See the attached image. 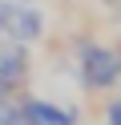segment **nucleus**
Segmentation results:
<instances>
[{
	"label": "nucleus",
	"mask_w": 121,
	"mask_h": 125,
	"mask_svg": "<svg viewBox=\"0 0 121 125\" xmlns=\"http://www.w3.org/2000/svg\"><path fill=\"white\" fill-rule=\"evenodd\" d=\"M121 77V57L113 49H89L85 52V85L89 89H109Z\"/></svg>",
	"instance_id": "1"
},
{
	"label": "nucleus",
	"mask_w": 121,
	"mask_h": 125,
	"mask_svg": "<svg viewBox=\"0 0 121 125\" xmlns=\"http://www.w3.org/2000/svg\"><path fill=\"white\" fill-rule=\"evenodd\" d=\"M8 32L16 36V41H36L40 36V28H44V16L40 12H32V8H20V12H8Z\"/></svg>",
	"instance_id": "2"
},
{
	"label": "nucleus",
	"mask_w": 121,
	"mask_h": 125,
	"mask_svg": "<svg viewBox=\"0 0 121 125\" xmlns=\"http://www.w3.org/2000/svg\"><path fill=\"white\" fill-rule=\"evenodd\" d=\"M73 109H56L48 101H32L28 105V125H73Z\"/></svg>",
	"instance_id": "3"
},
{
	"label": "nucleus",
	"mask_w": 121,
	"mask_h": 125,
	"mask_svg": "<svg viewBox=\"0 0 121 125\" xmlns=\"http://www.w3.org/2000/svg\"><path fill=\"white\" fill-rule=\"evenodd\" d=\"M24 69H28V61L20 49H0V81L4 85H16L24 77Z\"/></svg>",
	"instance_id": "4"
},
{
	"label": "nucleus",
	"mask_w": 121,
	"mask_h": 125,
	"mask_svg": "<svg viewBox=\"0 0 121 125\" xmlns=\"http://www.w3.org/2000/svg\"><path fill=\"white\" fill-rule=\"evenodd\" d=\"M0 125H28V121H20V113H0Z\"/></svg>",
	"instance_id": "5"
},
{
	"label": "nucleus",
	"mask_w": 121,
	"mask_h": 125,
	"mask_svg": "<svg viewBox=\"0 0 121 125\" xmlns=\"http://www.w3.org/2000/svg\"><path fill=\"white\" fill-rule=\"evenodd\" d=\"M109 125H121V105H113V109H109Z\"/></svg>",
	"instance_id": "6"
},
{
	"label": "nucleus",
	"mask_w": 121,
	"mask_h": 125,
	"mask_svg": "<svg viewBox=\"0 0 121 125\" xmlns=\"http://www.w3.org/2000/svg\"><path fill=\"white\" fill-rule=\"evenodd\" d=\"M8 12H12V8H8V0H0V28H4V20H8Z\"/></svg>",
	"instance_id": "7"
}]
</instances>
